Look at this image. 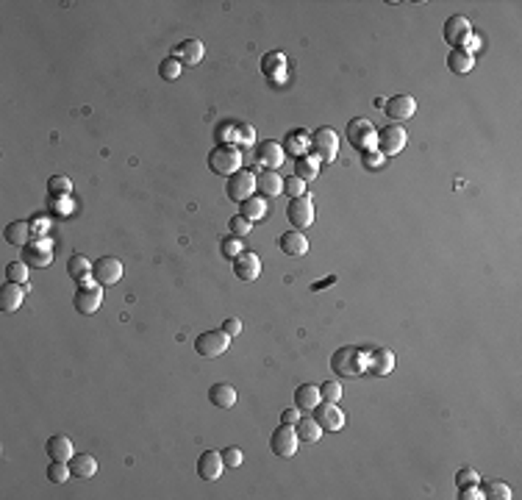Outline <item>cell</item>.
Returning a JSON list of instances; mask_svg holds the SVG:
<instances>
[{"instance_id":"33","label":"cell","mask_w":522,"mask_h":500,"mask_svg":"<svg viewBox=\"0 0 522 500\" xmlns=\"http://www.w3.org/2000/svg\"><path fill=\"white\" fill-rule=\"evenodd\" d=\"M67 272H70V278H75L78 283H83L92 275V264H89V259L83 253H72L70 261H67Z\"/></svg>"},{"instance_id":"31","label":"cell","mask_w":522,"mask_h":500,"mask_svg":"<svg viewBox=\"0 0 522 500\" xmlns=\"http://www.w3.org/2000/svg\"><path fill=\"white\" fill-rule=\"evenodd\" d=\"M70 470H72V475H78V478H92V475L97 472V459L89 456V453H75V456L70 459Z\"/></svg>"},{"instance_id":"39","label":"cell","mask_w":522,"mask_h":500,"mask_svg":"<svg viewBox=\"0 0 522 500\" xmlns=\"http://www.w3.org/2000/svg\"><path fill=\"white\" fill-rule=\"evenodd\" d=\"M6 281L12 283H28V264L20 259V261H12L6 267Z\"/></svg>"},{"instance_id":"8","label":"cell","mask_w":522,"mask_h":500,"mask_svg":"<svg viewBox=\"0 0 522 500\" xmlns=\"http://www.w3.org/2000/svg\"><path fill=\"white\" fill-rule=\"evenodd\" d=\"M286 217H289V223H292L294 231L314 226V203H311V197H308V194L292 197V203H289V209H286Z\"/></svg>"},{"instance_id":"38","label":"cell","mask_w":522,"mask_h":500,"mask_svg":"<svg viewBox=\"0 0 522 500\" xmlns=\"http://www.w3.org/2000/svg\"><path fill=\"white\" fill-rule=\"evenodd\" d=\"M220 250H223V256L225 259H237V256H242L245 253V245H242V237H225L223 242H220Z\"/></svg>"},{"instance_id":"5","label":"cell","mask_w":522,"mask_h":500,"mask_svg":"<svg viewBox=\"0 0 522 500\" xmlns=\"http://www.w3.org/2000/svg\"><path fill=\"white\" fill-rule=\"evenodd\" d=\"M228 345H231V337L220 328V331H205V334H200L197 339H194V350H197V356H203V359H217V356H223L225 350H228Z\"/></svg>"},{"instance_id":"34","label":"cell","mask_w":522,"mask_h":500,"mask_svg":"<svg viewBox=\"0 0 522 500\" xmlns=\"http://www.w3.org/2000/svg\"><path fill=\"white\" fill-rule=\"evenodd\" d=\"M264 214H267V200H264V197L250 194L248 200H242V217H248L250 223H253V220H261Z\"/></svg>"},{"instance_id":"44","label":"cell","mask_w":522,"mask_h":500,"mask_svg":"<svg viewBox=\"0 0 522 500\" xmlns=\"http://www.w3.org/2000/svg\"><path fill=\"white\" fill-rule=\"evenodd\" d=\"M283 194H289V197H303V194H305V181L297 178V175L283 178Z\"/></svg>"},{"instance_id":"18","label":"cell","mask_w":522,"mask_h":500,"mask_svg":"<svg viewBox=\"0 0 522 500\" xmlns=\"http://www.w3.org/2000/svg\"><path fill=\"white\" fill-rule=\"evenodd\" d=\"M234 272H237L239 281H256L261 275V259L256 253L245 250L242 256L234 259Z\"/></svg>"},{"instance_id":"14","label":"cell","mask_w":522,"mask_h":500,"mask_svg":"<svg viewBox=\"0 0 522 500\" xmlns=\"http://www.w3.org/2000/svg\"><path fill=\"white\" fill-rule=\"evenodd\" d=\"M100 303H103L100 289H97V286H86V283H81V289L75 292V300H72L75 312L83 314V317H89V314H94V312L100 309Z\"/></svg>"},{"instance_id":"11","label":"cell","mask_w":522,"mask_h":500,"mask_svg":"<svg viewBox=\"0 0 522 500\" xmlns=\"http://www.w3.org/2000/svg\"><path fill=\"white\" fill-rule=\"evenodd\" d=\"M445 42L448 45H453L456 50H461L467 42H470V37H472V26H470V20L467 17H461V14H453V17H448L445 20Z\"/></svg>"},{"instance_id":"6","label":"cell","mask_w":522,"mask_h":500,"mask_svg":"<svg viewBox=\"0 0 522 500\" xmlns=\"http://www.w3.org/2000/svg\"><path fill=\"white\" fill-rule=\"evenodd\" d=\"M259 178H256V172L253 170H239V172H234L231 178H228V183H225V194L234 200V203H242V200H248L253 192H256V183Z\"/></svg>"},{"instance_id":"13","label":"cell","mask_w":522,"mask_h":500,"mask_svg":"<svg viewBox=\"0 0 522 500\" xmlns=\"http://www.w3.org/2000/svg\"><path fill=\"white\" fill-rule=\"evenodd\" d=\"M314 420L323 426V431H342L345 428V412L337 403H328V400H320L314 406Z\"/></svg>"},{"instance_id":"30","label":"cell","mask_w":522,"mask_h":500,"mask_svg":"<svg viewBox=\"0 0 522 500\" xmlns=\"http://www.w3.org/2000/svg\"><path fill=\"white\" fill-rule=\"evenodd\" d=\"M31 226L26 220H14L6 226V242L14 245V248H28V239H31Z\"/></svg>"},{"instance_id":"16","label":"cell","mask_w":522,"mask_h":500,"mask_svg":"<svg viewBox=\"0 0 522 500\" xmlns=\"http://www.w3.org/2000/svg\"><path fill=\"white\" fill-rule=\"evenodd\" d=\"M223 470H225V461H223V456L217 450H203L200 453V459H197V475L203 481H217L223 475Z\"/></svg>"},{"instance_id":"27","label":"cell","mask_w":522,"mask_h":500,"mask_svg":"<svg viewBox=\"0 0 522 500\" xmlns=\"http://www.w3.org/2000/svg\"><path fill=\"white\" fill-rule=\"evenodd\" d=\"M320 159L314 156V153H308V156H300V159H294V175L297 178H303L305 183H311L317 175H320Z\"/></svg>"},{"instance_id":"42","label":"cell","mask_w":522,"mask_h":500,"mask_svg":"<svg viewBox=\"0 0 522 500\" xmlns=\"http://www.w3.org/2000/svg\"><path fill=\"white\" fill-rule=\"evenodd\" d=\"M320 397L328 400V403H339V400H342V383L339 381H325L320 386Z\"/></svg>"},{"instance_id":"25","label":"cell","mask_w":522,"mask_h":500,"mask_svg":"<svg viewBox=\"0 0 522 500\" xmlns=\"http://www.w3.org/2000/svg\"><path fill=\"white\" fill-rule=\"evenodd\" d=\"M278 245H281V250H283L286 256H305V253H308V239H305L303 231H286V234L278 239Z\"/></svg>"},{"instance_id":"48","label":"cell","mask_w":522,"mask_h":500,"mask_svg":"<svg viewBox=\"0 0 522 500\" xmlns=\"http://www.w3.org/2000/svg\"><path fill=\"white\" fill-rule=\"evenodd\" d=\"M220 456H223V461H225V467H239L242 464V448H237V445H231V448H225V450H220Z\"/></svg>"},{"instance_id":"2","label":"cell","mask_w":522,"mask_h":500,"mask_svg":"<svg viewBox=\"0 0 522 500\" xmlns=\"http://www.w3.org/2000/svg\"><path fill=\"white\" fill-rule=\"evenodd\" d=\"M208 167H212L217 175L231 178L234 172L242 170V153L237 145H217L212 153H208Z\"/></svg>"},{"instance_id":"26","label":"cell","mask_w":522,"mask_h":500,"mask_svg":"<svg viewBox=\"0 0 522 500\" xmlns=\"http://www.w3.org/2000/svg\"><path fill=\"white\" fill-rule=\"evenodd\" d=\"M320 386L317 383H300L294 389V406L297 409H314L320 403Z\"/></svg>"},{"instance_id":"46","label":"cell","mask_w":522,"mask_h":500,"mask_svg":"<svg viewBox=\"0 0 522 500\" xmlns=\"http://www.w3.org/2000/svg\"><path fill=\"white\" fill-rule=\"evenodd\" d=\"M228 228H231V234H234V237H248V234L253 231V223H250L248 217H242V214H237V217H231V223H228Z\"/></svg>"},{"instance_id":"24","label":"cell","mask_w":522,"mask_h":500,"mask_svg":"<svg viewBox=\"0 0 522 500\" xmlns=\"http://www.w3.org/2000/svg\"><path fill=\"white\" fill-rule=\"evenodd\" d=\"M259 153V161L264 164V167H270V170H275V167H281L283 164V145L281 142H275V139H267V142H261V148L256 150Z\"/></svg>"},{"instance_id":"52","label":"cell","mask_w":522,"mask_h":500,"mask_svg":"<svg viewBox=\"0 0 522 500\" xmlns=\"http://www.w3.org/2000/svg\"><path fill=\"white\" fill-rule=\"evenodd\" d=\"M459 497L461 500H478V497H483V492H481V486H461Z\"/></svg>"},{"instance_id":"3","label":"cell","mask_w":522,"mask_h":500,"mask_svg":"<svg viewBox=\"0 0 522 500\" xmlns=\"http://www.w3.org/2000/svg\"><path fill=\"white\" fill-rule=\"evenodd\" d=\"M311 150H314V156L323 164L337 161V156H339V134L334 128H328V126H320L314 134H311Z\"/></svg>"},{"instance_id":"45","label":"cell","mask_w":522,"mask_h":500,"mask_svg":"<svg viewBox=\"0 0 522 500\" xmlns=\"http://www.w3.org/2000/svg\"><path fill=\"white\" fill-rule=\"evenodd\" d=\"M481 483V475L472 470V467H461L459 472H456V486L461 489V486H478Z\"/></svg>"},{"instance_id":"21","label":"cell","mask_w":522,"mask_h":500,"mask_svg":"<svg viewBox=\"0 0 522 500\" xmlns=\"http://www.w3.org/2000/svg\"><path fill=\"white\" fill-rule=\"evenodd\" d=\"M370 356V361H367V370L372 372V375H389L392 370H394V353L389 350V348H375V350H370L367 353Z\"/></svg>"},{"instance_id":"15","label":"cell","mask_w":522,"mask_h":500,"mask_svg":"<svg viewBox=\"0 0 522 500\" xmlns=\"http://www.w3.org/2000/svg\"><path fill=\"white\" fill-rule=\"evenodd\" d=\"M26 292H28V283H12L6 281L3 286H0V312H17L23 306L26 300Z\"/></svg>"},{"instance_id":"51","label":"cell","mask_w":522,"mask_h":500,"mask_svg":"<svg viewBox=\"0 0 522 500\" xmlns=\"http://www.w3.org/2000/svg\"><path fill=\"white\" fill-rule=\"evenodd\" d=\"M300 417H303V414H300V409L294 406V409H286V412L281 414V423H286V426H297Z\"/></svg>"},{"instance_id":"12","label":"cell","mask_w":522,"mask_h":500,"mask_svg":"<svg viewBox=\"0 0 522 500\" xmlns=\"http://www.w3.org/2000/svg\"><path fill=\"white\" fill-rule=\"evenodd\" d=\"M383 112H386V117H392V123L411 120L416 114V100H414V94H392L383 103Z\"/></svg>"},{"instance_id":"4","label":"cell","mask_w":522,"mask_h":500,"mask_svg":"<svg viewBox=\"0 0 522 500\" xmlns=\"http://www.w3.org/2000/svg\"><path fill=\"white\" fill-rule=\"evenodd\" d=\"M348 142H350L353 148H359L361 153H364V150H372V148H378V128L372 126V120L356 117V120L348 123Z\"/></svg>"},{"instance_id":"47","label":"cell","mask_w":522,"mask_h":500,"mask_svg":"<svg viewBox=\"0 0 522 500\" xmlns=\"http://www.w3.org/2000/svg\"><path fill=\"white\" fill-rule=\"evenodd\" d=\"M234 142L237 145H253L256 142V131H253V126H248V123H239L237 126V137H234Z\"/></svg>"},{"instance_id":"29","label":"cell","mask_w":522,"mask_h":500,"mask_svg":"<svg viewBox=\"0 0 522 500\" xmlns=\"http://www.w3.org/2000/svg\"><path fill=\"white\" fill-rule=\"evenodd\" d=\"M256 183H259L256 189H261V197H278V194H283V178L275 170H264Z\"/></svg>"},{"instance_id":"32","label":"cell","mask_w":522,"mask_h":500,"mask_svg":"<svg viewBox=\"0 0 522 500\" xmlns=\"http://www.w3.org/2000/svg\"><path fill=\"white\" fill-rule=\"evenodd\" d=\"M448 67H450V72H456V75H467V72H472V67H475V56H470V53H464V50H450V53H448Z\"/></svg>"},{"instance_id":"23","label":"cell","mask_w":522,"mask_h":500,"mask_svg":"<svg viewBox=\"0 0 522 500\" xmlns=\"http://www.w3.org/2000/svg\"><path fill=\"white\" fill-rule=\"evenodd\" d=\"M45 453L50 456V461H70V459L75 456L72 442H70V437H64V434L50 437V439H48V445H45Z\"/></svg>"},{"instance_id":"50","label":"cell","mask_w":522,"mask_h":500,"mask_svg":"<svg viewBox=\"0 0 522 500\" xmlns=\"http://www.w3.org/2000/svg\"><path fill=\"white\" fill-rule=\"evenodd\" d=\"M223 331H225L228 337H239V334H242V323H239L237 317H228V320L223 323Z\"/></svg>"},{"instance_id":"40","label":"cell","mask_w":522,"mask_h":500,"mask_svg":"<svg viewBox=\"0 0 522 500\" xmlns=\"http://www.w3.org/2000/svg\"><path fill=\"white\" fill-rule=\"evenodd\" d=\"M70 475H72L70 461H50V467H48V478H50L53 483H64Z\"/></svg>"},{"instance_id":"28","label":"cell","mask_w":522,"mask_h":500,"mask_svg":"<svg viewBox=\"0 0 522 500\" xmlns=\"http://www.w3.org/2000/svg\"><path fill=\"white\" fill-rule=\"evenodd\" d=\"M294 434H297L300 442L311 445V442H320V437H323V426H320L314 417H300L297 426H294Z\"/></svg>"},{"instance_id":"36","label":"cell","mask_w":522,"mask_h":500,"mask_svg":"<svg viewBox=\"0 0 522 500\" xmlns=\"http://www.w3.org/2000/svg\"><path fill=\"white\" fill-rule=\"evenodd\" d=\"M478 486H481L483 497H489V500H508L511 497V489H508L505 481H483Z\"/></svg>"},{"instance_id":"35","label":"cell","mask_w":522,"mask_h":500,"mask_svg":"<svg viewBox=\"0 0 522 500\" xmlns=\"http://www.w3.org/2000/svg\"><path fill=\"white\" fill-rule=\"evenodd\" d=\"M23 261L28 267H48L53 261V253L48 248H26L23 250Z\"/></svg>"},{"instance_id":"19","label":"cell","mask_w":522,"mask_h":500,"mask_svg":"<svg viewBox=\"0 0 522 500\" xmlns=\"http://www.w3.org/2000/svg\"><path fill=\"white\" fill-rule=\"evenodd\" d=\"M208 400H212L214 406H220V409H234L237 400H239V392H237L234 383L220 381V383H214L212 389H208Z\"/></svg>"},{"instance_id":"1","label":"cell","mask_w":522,"mask_h":500,"mask_svg":"<svg viewBox=\"0 0 522 500\" xmlns=\"http://www.w3.org/2000/svg\"><path fill=\"white\" fill-rule=\"evenodd\" d=\"M367 361H370L367 350H361L356 345H345V348H339L331 356V367H334V372L339 378H356V375H361L367 370Z\"/></svg>"},{"instance_id":"37","label":"cell","mask_w":522,"mask_h":500,"mask_svg":"<svg viewBox=\"0 0 522 500\" xmlns=\"http://www.w3.org/2000/svg\"><path fill=\"white\" fill-rule=\"evenodd\" d=\"M237 120H223L217 128H214V139L220 142V145H231L234 142V137H237Z\"/></svg>"},{"instance_id":"17","label":"cell","mask_w":522,"mask_h":500,"mask_svg":"<svg viewBox=\"0 0 522 500\" xmlns=\"http://www.w3.org/2000/svg\"><path fill=\"white\" fill-rule=\"evenodd\" d=\"M308 150H311V134L305 128H294L283 137V153L300 159V156H308Z\"/></svg>"},{"instance_id":"10","label":"cell","mask_w":522,"mask_h":500,"mask_svg":"<svg viewBox=\"0 0 522 500\" xmlns=\"http://www.w3.org/2000/svg\"><path fill=\"white\" fill-rule=\"evenodd\" d=\"M405 142H408V134L397 123H389V126H383L378 131V150L383 156H397L405 148Z\"/></svg>"},{"instance_id":"49","label":"cell","mask_w":522,"mask_h":500,"mask_svg":"<svg viewBox=\"0 0 522 500\" xmlns=\"http://www.w3.org/2000/svg\"><path fill=\"white\" fill-rule=\"evenodd\" d=\"M361 159H364V167H367V170H378V167H383V159H386V156H383L378 148H372V150H364Z\"/></svg>"},{"instance_id":"22","label":"cell","mask_w":522,"mask_h":500,"mask_svg":"<svg viewBox=\"0 0 522 500\" xmlns=\"http://www.w3.org/2000/svg\"><path fill=\"white\" fill-rule=\"evenodd\" d=\"M261 72L270 81H283L286 78V56L281 50H270L261 56Z\"/></svg>"},{"instance_id":"41","label":"cell","mask_w":522,"mask_h":500,"mask_svg":"<svg viewBox=\"0 0 522 500\" xmlns=\"http://www.w3.org/2000/svg\"><path fill=\"white\" fill-rule=\"evenodd\" d=\"M159 75H161L164 81H175V78L181 75V61H178L175 56H167V59L159 64Z\"/></svg>"},{"instance_id":"7","label":"cell","mask_w":522,"mask_h":500,"mask_svg":"<svg viewBox=\"0 0 522 500\" xmlns=\"http://www.w3.org/2000/svg\"><path fill=\"white\" fill-rule=\"evenodd\" d=\"M92 278L97 286H114L123 278V261L114 256H100L92 264Z\"/></svg>"},{"instance_id":"9","label":"cell","mask_w":522,"mask_h":500,"mask_svg":"<svg viewBox=\"0 0 522 500\" xmlns=\"http://www.w3.org/2000/svg\"><path fill=\"white\" fill-rule=\"evenodd\" d=\"M297 445H300V439H297V434H294V426H286V423H281V428H275L272 437H270V450H272L275 456H281V459L294 456V453H297Z\"/></svg>"},{"instance_id":"20","label":"cell","mask_w":522,"mask_h":500,"mask_svg":"<svg viewBox=\"0 0 522 500\" xmlns=\"http://www.w3.org/2000/svg\"><path fill=\"white\" fill-rule=\"evenodd\" d=\"M172 56L181 61V64H189V67H194V64H200L203 61V56H205V48H203V42L200 39H183L175 50H172Z\"/></svg>"},{"instance_id":"43","label":"cell","mask_w":522,"mask_h":500,"mask_svg":"<svg viewBox=\"0 0 522 500\" xmlns=\"http://www.w3.org/2000/svg\"><path fill=\"white\" fill-rule=\"evenodd\" d=\"M48 192H50L53 197L70 194V192H72V183H70V178H64V175H53V178L48 181Z\"/></svg>"}]
</instances>
